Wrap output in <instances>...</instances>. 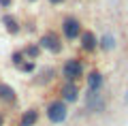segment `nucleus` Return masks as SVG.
<instances>
[{
  "instance_id": "4468645a",
  "label": "nucleus",
  "mask_w": 128,
  "mask_h": 126,
  "mask_svg": "<svg viewBox=\"0 0 128 126\" xmlns=\"http://www.w3.org/2000/svg\"><path fill=\"white\" fill-rule=\"evenodd\" d=\"M22 51H24V56H26V60H38V58H41V54H43V49L38 47L36 41L26 43V45L22 47Z\"/></svg>"
},
{
  "instance_id": "f8f14e48",
  "label": "nucleus",
  "mask_w": 128,
  "mask_h": 126,
  "mask_svg": "<svg viewBox=\"0 0 128 126\" xmlns=\"http://www.w3.org/2000/svg\"><path fill=\"white\" fill-rule=\"evenodd\" d=\"M98 49H100L102 54H111V51L118 49V36H115V32L105 30L98 36Z\"/></svg>"
},
{
  "instance_id": "39448f33",
  "label": "nucleus",
  "mask_w": 128,
  "mask_h": 126,
  "mask_svg": "<svg viewBox=\"0 0 128 126\" xmlns=\"http://www.w3.org/2000/svg\"><path fill=\"white\" fill-rule=\"evenodd\" d=\"M83 32V24L79 17L75 15H64L62 22H60V36L64 39V43H73V41H79Z\"/></svg>"
},
{
  "instance_id": "f03ea898",
  "label": "nucleus",
  "mask_w": 128,
  "mask_h": 126,
  "mask_svg": "<svg viewBox=\"0 0 128 126\" xmlns=\"http://www.w3.org/2000/svg\"><path fill=\"white\" fill-rule=\"evenodd\" d=\"M109 111V96L105 92H90L83 94V113L88 115H102Z\"/></svg>"
},
{
  "instance_id": "20e7f679",
  "label": "nucleus",
  "mask_w": 128,
  "mask_h": 126,
  "mask_svg": "<svg viewBox=\"0 0 128 126\" xmlns=\"http://www.w3.org/2000/svg\"><path fill=\"white\" fill-rule=\"evenodd\" d=\"M36 43H38V47H41L43 51H47V54H51V56L64 54V47H66V43H64V39L60 36V32H54V30H45L38 36Z\"/></svg>"
},
{
  "instance_id": "7ed1b4c3",
  "label": "nucleus",
  "mask_w": 128,
  "mask_h": 126,
  "mask_svg": "<svg viewBox=\"0 0 128 126\" xmlns=\"http://www.w3.org/2000/svg\"><path fill=\"white\" fill-rule=\"evenodd\" d=\"M68 105L64 103V100H60V98H51L49 103H47V107H45V117H47V122H49L51 126H60V124H64V122L68 120Z\"/></svg>"
},
{
  "instance_id": "9d476101",
  "label": "nucleus",
  "mask_w": 128,
  "mask_h": 126,
  "mask_svg": "<svg viewBox=\"0 0 128 126\" xmlns=\"http://www.w3.org/2000/svg\"><path fill=\"white\" fill-rule=\"evenodd\" d=\"M79 49L83 51V54L92 56L94 51H98V34H96L94 30H86L83 28L81 36H79Z\"/></svg>"
},
{
  "instance_id": "0eeeda50",
  "label": "nucleus",
  "mask_w": 128,
  "mask_h": 126,
  "mask_svg": "<svg viewBox=\"0 0 128 126\" xmlns=\"http://www.w3.org/2000/svg\"><path fill=\"white\" fill-rule=\"evenodd\" d=\"M86 90L90 92H105V86H107V75L98 68H90L86 73Z\"/></svg>"
},
{
  "instance_id": "4be33fe9",
  "label": "nucleus",
  "mask_w": 128,
  "mask_h": 126,
  "mask_svg": "<svg viewBox=\"0 0 128 126\" xmlns=\"http://www.w3.org/2000/svg\"><path fill=\"white\" fill-rule=\"evenodd\" d=\"M28 2H30V5H34V2H38V0H28Z\"/></svg>"
},
{
  "instance_id": "6ab92c4d",
  "label": "nucleus",
  "mask_w": 128,
  "mask_h": 126,
  "mask_svg": "<svg viewBox=\"0 0 128 126\" xmlns=\"http://www.w3.org/2000/svg\"><path fill=\"white\" fill-rule=\"evenodd\" d=\"M122 103H124V107H128V90L124 92V96H122Z\"/></svg>"
},
{
  "instance_id": "9b49d317",
  "label": "nucleus",
  "mask_w": 128,
  "mask_h": 126,
  "mask_svg": "<svg viewBox=\"0 0 128 126\" xmlns=\"http://www.w3.org/2000/svg\"><path fill=\"white\" fill-rule=\"evenodd\" d=\"M0 24H2V28H4V32L9 36H19L22 34V19L17 15H13L11 11L0 15Z\"/></svg>"
},
{
  "instance_id": "423d86ee",
  "label": "nucleus",
  "mask_w": 128,
  "mask_h": 126,
  "mask_svg": "<svg viewBox=\"0 0 128 126\" xmlns=\"http://www.w3.org/2000/svg\"><path fill=\"white\" fill-rule=\"evenodd\" d=\"M58 68L51 66V64H47V66H38L36 73L32 75V86H36V88H47L51 86L56 79H58Z\"/></svg>"
},
{
  "instance_id": "1a4fd4ad",
  "label": "nucleus",
  "mask_w": 128,
  "mask_h": 126,
  "mask_svg": "<svg viewBox=\"0 0 128 126\" xmlns=\"http://www.w3.org/2000/svg\"><path fill=\"white\" fill-rule=\"evenodd\" d=\"M17 103H19L17 90L6 81H0V105L6 109H13V107H17Z\"/></svg>"
},
{
  "instance_id": "2eb2a0df",
  "label": "nucleus",
  "mask_w": 128,
  "mask_h": 126,
  "mask_svg": "<svg viewBox=\"0 0 128 126\" xmlns=\"http://www.w3.org/2000/svg\"><path fill=\"white\" fill-rule=\"evenodd\" d=\"M36 68H38L36 60H24L22 66H19L17 71H19V73H24V75H34V73H36Z\"/></svg>"
},
{
  "instance_id": "f3484780",
  "label": "nucleus",
  "mask_w": 128,
  "mask_h": 126,
  "mask_svg": "<svg viewBox=\"0 0 128 126\" xmlns=\"http://www.w3.org/2000/svg\"><path fill=\"white\" fill-rule=\"evenodd\" d=\"M34 30H36V24L32 22V19H28L26 24L22 22V32H28V34H34Z\"/></svg>"
},
{
  "instance_id": "dca6fc26",
  "label": "nucleus",
  "mask_w": 128,
  "mask_h": 126,
  "mask_svg": "<svg viewBox=\"0 0 128 126\" xmlns=\"http://www.w3.org/2000/svg\"><path fill=\"white\" fill-rule=\"evenodd\" d=\"M11 64H13V66L15 68H19V66H22V62H24V60H26V56H24V51L22 49H13V51H11Z\"/></svg>"
},
{
  "instance_id": "aec40b11",
  "label": "nucleus",
  "mask_w": 128,
  "mask_h": 126,
  "mask_svg": "<svg viewBox=\"0 0 128 126\" xmlns=\"http://www.w3.org/2000/svg\"><path fill=\"white\" fill-rule=\"evenodd\" d=\"M66 0H49V5H54V7H58V5H64Z\"/></svg>"
},
{
  "instance_id": "f257e3e1",
  "label": "nucleus",
  "mask_w": 128,
  "mask_h": 126,
  "mask_svg": "<svg viewBox=\"0 0 128 126\" xmlns=\"http://www.w3.org/2000/svg\"><path fill=\"white\" fill-rule=\"evenodd\" d=\"M86 60L81 58V56H70V58H66L62 62V66H60L58 75L62 81H68V83H79V81L86 77Z\"/></svg>"
},
{
  "instance_id": "ddd939ff",
  "label": "nucleus",
  "mask_w": 128,
  "mask_h": 126,
  "mask_svg": "<svg viewBox=\"0 0 128 126\" xmlns=\"http://www.w3.org/2000/svg\"><path fill=\"white\" fill-rule=\"evenodd\" d=\"M38 120H41V111L36 107H28L26 111H22V115L17 120V126H36Z\"/></svg>"
},
{
  "instance_id": "6e6552de",
  "label": "nucleus",
  "mask_w": 128,
  "mask_h": 126,
  "mask_svg": "<svg viewBox=\"0 0 128 126\" xmlns=\"http://www.w3.org/2000/svg\"><path fill=\"white\" fill-rule=\"evenodd\" d=\"M58 98L60 100H64V103L68 105H75L79 98H81V88H79V83H68V81H62V86H60V90H58Z\"/></svg>"
},
{
  "instance_id": "a211bd4d",
  "label": "nucleus",
  "mask_w": 128,
  "mask_h": 126,
  "mask_svg": "<svg viewBox=\"0 0 128 126\" xmlns=\"http://www.w3.org/2000/svg\"><path fill=\"white\" fill-rule=\"evenodd\" d=\"M11 7H13V0H0V9H2V13H6Z\"/></svg>"
},
{
  "instance_id": "412c9836",
  "label": "nucleus",
  "mask_w": 128,
  "mask_h": 126,
  "mask_svg": "<svg viewBox=\"0 0 128 126\" xmlns=\"http://www.w3.org/2000/svg\"><path fill=\"white\" fill-rule=\"evenodd\" d=\"M4 124H6V115L0 111V126H4Z\"/></svg>"
}]
</instances>
